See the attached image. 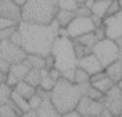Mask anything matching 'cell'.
Listing matches in <instances>:
<instances>
[{
    "instance_id": "ab89813d",
    "label": "cell",
    "mask_w": 122,
    "mask_h": 117,
    "mask_svg": "<svg viewBox=\"0 0 122 117\" xmlns=\"http://www.w3.org/2000/svg\"><path fill=\"white\" fill-rule=\"evenodd\" d=\"M20 117H38V115H37V113H36V111H35V110L30 109V110H29L28 112L23 113Z\"/></svg>"
},
{
    "instance_id": "b9f144b4",
    "label": "cell",
    "mask_w": 122,
    "mask_h": 117,
    "mask_svg": "<svg viewBox=\"0 0 122 117\" xmlns=\"http://www.w3.org/2000/svg\"><path fill=\"white\" fill-rule=\"evenodd\" d=\"M116 43H117V45H118V47L120 48V49H122V36L121 37H119V38H117L116 40H114Z\"/></svg>"
},
{
    "instance_id": "d590c367",
    "label": "cell",
    "mask_w": 122,
    "mask_h": 117,
    "mask_svg": "<svg viewBox=\"0 0 122 117\" xmlns=\"http://www.w3.org/2000/svg\"><path fill=\"white\" fill-rule=\"evenodd\" d=\"M49 74H50L51 78L55 82H56L59 79H61V78H62V73H61L58 69H56L55 67H53V68L50 69V70H49Z\"/></svg>"
},
{
    "instance_id": "7a4b0ae2",
    "label": "cell",
    "mask_w": 122,
    "mask_h": 117,
    "mask_svg": "<svg viewBox=\"0 0 122 117\" xmlns=\"http://www.w3.org/2000/svg\"><path fill=\"white\" fill-rule=\"evenodd\" d=\"M51 54L54 58V67L62 73V77L73 82L78 63L73 49V40L66 35H58L53 42Z\"/></svg>"
},
{
    "instance_id": "44dd1931",
    "label": "cell",
    "mask_w": 122,
    "mask_h": 117,
    "mask_svg": "<svg viewBox=\"0 0 122 117\" xmlns=\"http://www.w3.org/2000/svg\"><path fill=\"white\" fill-rule=\"evenodd\" d=\"M110 0H94L93 5L92 7V14L100 16L102 18L105 17L106 12L109 6Z\"/></svg>"
},
{
    "instance_id": "30bf717a",
    "label": "cell",
    "mask_w": 122,
    "mask_h": 117,
    "mask_svg": "<svg viewBox=\"0 0 122 117\" xmlns=\"http://www.w3.org/2000/svg\"><path fill=\"white\" fill-rule=\"evenodd\" d=\"M76 109L82 114L83 117L101 116L104 110V105L101 101H96L87 96H83L78 102Z\"/></svg>"
},
{
    "instance_id": "f35d334b",
    "label": "cell",
    "mask_w": 122,
    "mask_h": 117,
    "mask_svg": "<svg viewBox=\"0 0 122 117\" xmlns=\"http://www.w3.org/2000/svg\"><path fill=\"white\" fill-rule=\"evenodd\" d=\"M61 117H83L82 114L75 108V109H72V110H70L64 114L61 115Z\"/></svg>"
},
{
    "instance_id": "e0dca14e",
    "label": "cell",
    "mask_w": 122,
    "mask_h": 117,
    "mask_svg": "<svg viewBox=\"0 0 122 117\" xmlns=\"http://www.w3.org/2000/svg\"><path fill=\"white\" fill-rule=\"evenodd\" d=\"M10 102L22 112H28L29 110H30V106L29 105L28 99L24 98L23 96H21L20 94H18L16 91L12 90L11 95H10Z\"/></svg>"
},
{
    "instance_id": "ac0fdd59",
    "label": "cell",
    "mask_w": 122,
    "mask_h": 117,
    "mask_svg": "<svg viewBox=\"0 0 122 117\" xmlns=\"http://www.w3.org/2000/svg\"><path fill=\"white\" fill-rule=\"evenodd\" d=\"M14 91H16L18 94H20L21 96H23L26 99H29L30 97H31L35 92H36V87L30 85V83H28L27 82L20 81L13 88Z\"/></svg>"
},
{
    "instance_id": "f6af8a7d",
    "label": "cell",
    "mask_w": 122,
    "mask_h": 117,
    "mask_svg": "<svg viewBox=\"0 0 122 117\" xmlns=\"http://www.w3.org/2000/svg\"><path fill=\"white\" fill-rule=\"evenodd\" d=\"M14 1H16V2H17L19 5H21V6H22V5H23V4H24V3H25L27 0H14Z\"/></svg>"
},
{
    "instance_id": "2e32d148",
    "label": "cell",
    "mask_w": 122,
    "mask_h": 117,
    "mask_svg": "<svg viewBox=\"0 0 122 117\" xmlns=\"http://www.w3.org/2000/svg\"><path fill=\"white\" fill-rule=\"evenodd\" d=\"M75 17V12L74 11H70V10H65V9H59L54 20L58 23L60 28H66L71 20Z\"/></svg>"
},
{
    "instance_id": "cb8c5ba5",
    "label": "cell",
    "mask_w": 122,
    "mask_h": 117,
    "mask_svg": "<svg viewBox=\"0 0 122 117\" xmlns=\"http://www.w3.org/2000/svg\"><path fill=\"white\" fill-rule=\"evenodd\" d=\"M92 84L96 88L98 89L100 92H102L103 94H106L115 83L112 82V80H111L108 76H105L104 78L100 79L99 81L97 82H92Z\"/></svg>"
},
{
    "instance_id": "7c38bea8",
    "label": "cell",
    "mask_w": 122,
    "mask_h": 117,
    "mask_svg": "<svg viewBox=\"0 0 122 117\" xmlns=\"http://www.w3.org/2000/svg\"><path fill=\"white\" fill-rule=\"evenodd\" d=\"M77 66L82 68L86 72H88L90 75H92L96 72L104 70V67L100 63L99 59L96 58V56L92 52L84 56L80 59H78Z\"/></svg>"
},
{
    "instance_id": "3957f363",
    "label": "cell",
    "mask_w": 122,
    "mask_h": 117,
    "mask_svg": "<svg viewBox=\"0 0 122 117\" xmlns=\"http://www.w3.org/2000/svg\"><path fill=\"white\" fill-rule=\"evenodd\" d=\"M83 97L82 87L68 79H59L51 91V101L60 115L75 109Z\"/></svg>"
},
{
    "instance_id": "8d00e7d4",
    "label": "cell",
    "mask_w": 122,
    "mask_h": 117,
    "mask_svg": "<svg viewBox=\"0 0 122 117\" xmlns=\"http://www.w3.org/2000/svg\"><path fill=\"white\" fill-rule=\"evenodd\" d=\"M105 76H107V75H106V73H105V71H104V70L99 71V72H96V73H94V74L91 75V78H90V82L92 83V82H97V81H99L100 79L104 78Z\"/></svg>"
},
{
    "instance_id": "5bb4252c",
    "label": "cell",
    "mask_w": 122,
    "mask_h": 117,
    "mask_svg": "<svg viewBox=\"0 0 122 117\" xmlns=\"http://www.w3.org/2000/svg\"><path fill=\"white\" fill-rule=\"evenodd\" d=\"M38 117H61L60 113L57 111L51 99H45L42 101L41 105L35 109Z\"/></svg>"
},
{
    "instance_id": "d6a6232c",
    "label": "cell",
    "mask_w": 122,
    "mask_h": 117,
    "mask_svg": "<svg viewBox=\"0 0 122 117\" xmlns=\"http://www.w3.org/2000/svg\"><path fill=\"white\" fill-rule=\"evenodd\" d=\"M74 12H75V16H91L92 15V10L85 5L78 6L77 9L74 11Z\"/></svg>"
},
{
    "instance_id": "5b68a950",
    "label": "cell",
    "mask_w": 122,
    "mask_h": 117,
    "mask_svg": "<svg viewBox=\"0 0 122 117\" xmlns=\"http://www.w3.org/2000/svg\"><path fill=\"white\" fill-rule=\"evenodd\" d=\"M92 53L96 56L102 66L105 68L118 59L120 48L114 40L105 37L96 42L92 48Z\"/></svg>"
},
{
    "instance_id": "6da1fadb",
    "label": "cell",
    "mask_w": 122,
    "mask_h": 117,
    "mask_svg": "<svg viewBox=\"0 0 122 117\" xmlns=\"http://www.w3.org/2000/svg\"><path fill=\"white\" fill-rule=\"evenodd\" d=\"M60 26L53 20L49 25L21 21L18 31L21 35V46L27 54H37L47 57L51 54Z\"/></svg>"
},
{
    "instance_id": "4fadbf2b",
    "label": "cell",
    "mask_w": 122,
    "mask_h": 117,
    "mask_svg": "<svg viewBox=\"0 0 122 117\" xmlns=\"http://www.w3.org/2000/svg\"><path fill=\"white\" fill-rule=\"evenodd\" d=\"M106 75L112 80L114 83H118L122 81V59L118 58L107 67L104 68Z\"/></svg>"
},
{
    "instance_id": "60d3db41",
    "label": "cell",
    "mask_w": 122,
    "mask_h": 117,
    "mask_svg": "<svg viewBox=\"0 0 122 117\" xmlns=\"http://www.w3.org/2000/svg\"><path fill=\"white\" fill-rule=\"evenodd\" d=\"M101 117H115V116H113L112 114H111V113L104 107V110H103V112H102V114H101Z\"/></svg>"
},
{
    "instance_id": "74e56055",
    "label": "cell",
    "mask_w": 122,
    "mask_h": 117,
    "mask_svg": "<svg viewBox=\"0 0 122 117\" xmlns=\"http://www.w3.org/2000/svg\"><path fill=\"white\" fill-rule=\"evenodd\" d=\"M45 60H46V69L50 70L54 67V58L51 54L45 57Z\"/></svg>"
},
{
    "instance_id": "7402d4cb",
    "label": "cell",
    "mask_w": 122,
    "mask_h": 117,
    "mask_svg": "<svg viewBox=\"0 0 122 117\" xmlns=\"http://www.w3.org/2000/svg\"><path fill=\"white\" fill-rule=\"evenodd\" d=\"M41 80V70L36 68H30L27 73L24 81L34 87H38Z\"/></svg>"
},
{
    "instance_id": "d6986e66",
    "label": "cell",
    "mask_w": 122,
    "mask_h": 117,
    "mask_svg": "<svg viewBox=\"0 0 122 117\" xmlns=\"http://www.w3.org/2000/svg\"><path fill=\"white\" fill-rule=\"evenodd\" d=\"M74 40L78 41L79 43H81L82 45L86 46L87 48H89L91 50H92V48L96 44V42L99 41L97 36H96V35H95V33H94V31L87 33L85 35H82L78 36L77 38H75Z\"/></svg>"
},
{
    "instance_id": "8fae6325",
    "label": "cell",
    "mask_w": 122,
    "mask_h": 117,
    "mask_svg": "<svg viewBox=\"0 0 122 117\" xmlns=\"http://www.w3.org/2000/svg\"><path fill=\"white\" fill-rule=\"evenodd\" d=\"M0 16L20 23L22 21V6L14 0H0Z\"/></svg>"
},
{
    "instance_id": "bcb514c9",
    "label": "cell",
    "mask_w": 122,
    "mask_h": 117,
    "mask_svg": "<svg viewBox=\"0 0 122 117\" xmlns=\"http://www.w3.org/2000/svg\"><path fill=\"white\" fill-rule=\"evenodd\" d=\"M118 86H119V88H120V90H121V92H122V81L121 82H119L118 83H116Z\"/></svg>"
},
{
    "instance_id": "e575fe53",
    "label": "cell",
    "mask_w": 122,
    "mask_h": 117,
    "mask_svg": "<svg viewBox=\"0 0 122 117\" xmlns=\"http://www.w3.org/2000/svg\"><path fill=\"white\" fill-rule=\"evenodd\" d=\"M10 63H9L7 60H5L4 58H2L0 57V72L2 74H4L5 76L9 73L10 71Z\"/></svg>"
},
{
    "instance_id": "4dcf8cb0",
    "label": "cell",
    "mask_w": 122,
    "mask_h": 117,
    "mask_svg": "<svg viewBox=\"0 0 122 117\" xmlns=\"http://www.w3.org/2000/svg\"><path fill=\"white\" fill-rule=\"evenodd\" d=\"M42 101H43V99H42L36 92H35L31 97H30V98L28 99V102H29V105H30V109H32V110L37 109L38 106L41 105Z\"/></svg>"
},
{
    "instance_id": "484cf974",
    "label": "cell",
    "mask_w": 122,
    "mask_h": 117,
    "mask_svg": "<svg viewBox=\"0 0 122 117\" xmlns=\"http://www.w3.org/2000/svg\"><path fill=\"white\" fill-rule=\"evenodd\" d=\"M13 88L9 86L5 82L0 83V105L6 104L10 100V95Z\"/></svg>"
},
{
    "instance_id": "83f0119b",
    "label": "cell",
    "mask_w": 122,
    "mask_h": 117,
    "mask_svg": "<svg viewBox=\"0 0 122 117\" xmlns=\"http://www.w3.org/2000/svg\"><path fill=\"white\" fill-rule=\"evenodd\" d=\"M72 40H73V49H74V53H75V56H76L77 59H80L84 56H86V55H88V54L92 52V50L87 48L86 46L82 45L78 41H76L74 39H72Z\"/></svg>"
},
{
    "instance_id": "1f68e13d",
    "label": "cell",
    "mask_w": 122,
    "mask_h": 117,
    "mask_svg": "<svg viewBox=\"0 0 122 117\" xmlns=\"http://www.w3.org/2000/svg\"><path fill=\"white\" fill-rule=\"evenodd\" d=\"M18 24H19V23L13 21V20H11V19H9V18L0 16V30L11 28V27H15V26H18Z\"/></svg>"
},
{
    "instance_id": "277c9868",
    "label": "cell",
    "mask_w": 122,
    "mask_h": 117,
    "mask_svg": "<svg viewBox=\"0 0 122 117\" xmlns=\"http://www.w3.org/2000/svg\"><path fill=\"white\" fill-rule=\"evenodd\" d=\"M58 10V0H27L22 5V21L49 25Z\"/></svg>"
},
{
    "instance_id": "9c48e42d",
    "label": "cell",
    "mask_w": 122,
    "mask_h": 117,
    "mask_svg": "<svg viewBox=\"0 0 122 117\" xmlns=\"http://www.w3.org/2000/svg\"><path fill=\"white\" fill-rule=\"evenodd\" d=\"M106 37L112 40L122 36V10L112 15L105 16L103 19Z\"/></svg>"
},
{
    "instance_id": "603a6c76",
    "label": "cell",
    "mask_w": 122,
    "mask_h": 117,
    "mask_svg": "<svg viewBox=\"0 0 122 117\" xmlns=\"http://www.w3.org/2000/svg\"><path fill=\"white\" fill-rule=\"evenodd\" d=\"M54 84H55V82L51 78V76L49 74V70L46 68L41 69V80H40L39 86L45 90L51 91Z\"/></svg>"
},
{
    "instance_id": "7bdbcfd3",
    "label": "cell",
    "mask_w": 122,
    "mask_h": 117,
    "mask_svg": "<svg viewBox=\"0 0 122 117\" xmlns=\"http://www.w3.org/2000/svg\"><path fill=\"white\" fill-rule=\"evenodd\" d=\"M5 77H6V76L0 72V83L3 82H5Z\"/></svg>"
},
{
    "instance_id": "52a82bcc",
    "label": "cell",
    "mask_w": 122,
    "mask_h": 117,
    "mask_svg": "<svg viewBox=\"0 0 122 117\" xmlns=\"http://www.w3.org/2000/svg\"><path fill=\"white\" fill-rule=\"evenodd\" d=\"M65 29L68 36L75 39L82 35L94 31L95 26L91 16H75Z\"/></svg>"
},
{
    "instance_id": "ee69618b",
    "label": "cell",
    "mask_w": 122,
    "mask_h": 117,
    "mask_svg": "<svg viewBox=\"0 0 122 117\" xmlns=\"http://www.w3.org/2000/svg\"><path fill=\"white\" fill-rule=\"evenodd\" d=\"M76 1H77L78 6H81V5H84V4L86 3V1H87V0H76Z\"/></svg>"
},
{
    "instance_id": "7dc6e473",
    "label": "cell",
    "mask_w": 122,
    "mask_h": 117,
    "mask_svg": "<svg viewBox=\"0 0 122 117\" xmlns=\"http://www.w3.org/2000/svg\"><path fill=\"white\" fill-rule=\"evenodd\" d=\"M88 117H101V116H88Z\"/></svg>"
},
{
    "instance_id": "f1b7e54d",
    "label": "cell",
    "mask_w": 122,
    "mask_h": 117,
    "mask_svg": "<svg viewBox=\"0 0 122 117\" xmlns=\"http://www.w3.org/2000/svg\"><path fill=\"white\" fill-rule=\"evenodd\" d=\"M121 10H122V8H121L119 0H110V3H109V6H108V9H107L105 16L112 15V14L120 12Z\"/></svg>"
},
{
    "instance_id": "8992f818",
    "label": "cell",
    "mask_w": 122,
    "mask_h": 117,
    "mask_svg": "<svg viewBox=\"0 0 122 117\" xmlns=\"http://www.w3.org/2000/svg\"><path fill=\"white\" fill-rule=\"evenodd\" d=\"M26 51L10 39L0 40V57L10 64L18 63L26 59Z\"/></svg>"
},
{
    "instance_id": "836d02e7",
    "label": "cell",
    "mask_w": 122,
    "mask_h": 117,
    "mask_svg": "<svg viewBox=\"0 0 122 117\" xmlns=\"http://www.w3.org/2000/svg\"><path fill=\"white\" fill-rule=\"evenodd\" d=\"M17 27L18 26L8 28V29H4V30H0V40H2V39H10L11 37L12 34L17 29Z\"/></svg>"
},
{
    "instance_id": "9a60e30c",
    "label": "cell",
    "mask_w": 122,
    "mask_h": 117,
    "mask_svg": "<svg viewBox=\"0 0 122 117\" xmlns=\"http://www.w3.org/2000/svg\"><path fill=\"white\" fill-rule=\"evenodd\" d=\"M30 65L28 63V61L25 59L21 62L18 63H14L10 65L9 74L12 75L17 81H23L27 75V73L29 72V70L30 69Z\"/></svg>"
},
{
    "instance_id": "ba28073f",
    "label": "cell",
    "mask_w": 122,
    "mask_h": 117,
    "mask_svg": "<svg viewBox=\"0 0 122 117\" xmlns=\"http://www.w3.org/2000/svg\"><path fill=\"white\" fill-rule=\"evenodd\" d=\"M102 104L104 107L115 117H118L122 113V92L116 83L104 94Z\"/></svg>"
},
{
    "instance_id": "4316f807",
    "label": "cell",
    "mask_w": 122,
    "mask_h": 117,
    "mask_svg": "<svg viewBox=\"0 0 122 117\" xmlns=\"http://www.w3.org/2000/svg\"><path fill=\"white\" fill-rule=\"evenodd\" d=\"M0 117H19V116L9 101L6 104L0 105Z\"/></svg>"
},
{
    "instance_id": "f546056e",
    "label": "cell",
    "mask_w": 122,
    "mask_h": 117,
    "mask_svg": "<svg viewBox=\"0 0 122 117\" xmlns=\"http://www.w3.org/2000/svg\"><path fill=\"white\" fill-rule=\"evenodd\" d=\"M59 9H65L70 11H75L78 7L76 0H58Z\"/></svg>"
},
{
    "instance_id": "d4e9b609",
    "label": "cell",
    "mask_w": 122,
    "mask_h": 117,
    "mask_svg": "<svg viewBox=\"0 0 122 117\" xmlns=\"http://www.w3.org/2000/svg\"><path fill=\"white\" fill-rule=\"evenodd\" d=\"M90 78H91V75L88 72H86L85 70H83L78 66L76 67L74 72V77H73V82L77 84L87 83V82H90Z\"/></svg>"
},
{
    "instance_id": "ffe728a7",
    "label": "cell",
    "mask_w": 122,
    "mask_h": 117,
    "mask_svg": "<svg viewBox=\"0 0 122 117\" xmlns=\"http://www.w3.org/2000/svg\"><path fill=\"white\" fill-rule=\"evenodd\" d=\"M26 60L28 63L30 65L31 68H36V69H44L46 68V60L45 57L37 54H28Z\"/></svg>"
}]
</instances>
